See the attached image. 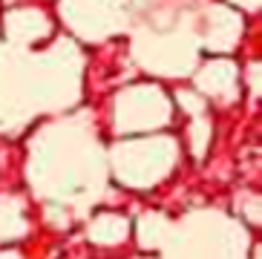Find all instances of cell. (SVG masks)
I'll return each mask as SVG.
<instances>
[{
	"mask_svg": "<svg viewBox=\"0 0 262 259\" xmlns=\"http://www.w3.org/2000/svg\"><path fill=\"white\" fill-rule=\"evenodd\" d=\"M118 115H121L124 130L159 127V124H164L170 118V101L156 87H133L130 92L121 95Z\"/></svg>",
	"mask_w": 262,
	"mask_h": 259,
	"instance_id": "6da1fadb",
	"label": "cell"
},
{
	"mask_svg": "<svg viewBox=\"0 0 262 259\" xmlns=\"http://www.w3.org/2000/svg\"><path fill=\"white\" fill-rule=\"evenodd\" d=\"M199 87L216 98H231L236 92V67L231 61H213L199 72Z\"/></svg>",
	"mask_w": 262,
	"mask_h": 259,
	"instance_id": "7a4b0ae2",
	"label": "cell"
},
{
	"mask_svg": "<svg viewBox=\"0 0 262 259\" xmlns=\"http://www.w3.org/2000/svg\"><path fill=\"white\" fill-rule=\"evenodd\" d=\"M90 233H93V242H101V245L124 242V236H127V222L116 213H101L93 222V230Z\"/></svg>",
	"mask_w": 262,
	"mask_h": 259,
	"instance_id": "3957f363",
	"label": "cell"
}]
</instances>
